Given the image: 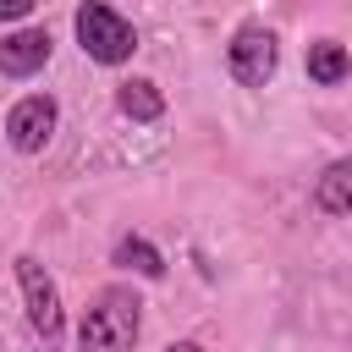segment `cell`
<instances>
[{"label": "cell", "mask_w": 352, "mask_h": 352, "mask_svg": "<svg viewBox=\"0 0 352 352\" xmlns=\"http://www.w3.org/2000/svg\"><path fill=\"white\" fill-rule=\"evenodd\" d=\"M143 330V297L132 286H104L77 324V352H132Z\"/></svg>", "instance_id": "6da1fadb"}, {"label": "cell", "mask_w": 352, "mask_h": 352, "mask_svg": "<svg viewBox=\"0 0 352 352\" xmlns=\"http://www.w3.org/2000/svg\"><path fill=\"white\" fill-rule=\"evenodd\" d=\"M72 28H77L82 55L99 60V66H121V60H132V50H138L132 22H126L116 6H104V0H82L77 16H72Z\"/></svg>", "instance_id": "7a4b0ae2"}, {"label": "cell", "mask_w": 352, "mask_h": 352, "mask_svg": "<svg viewBox=\"0 0 352 352\" xmlns=\"http://www.w3.org/2000/svg\"><path fill=\"white\" fill-rule=\"evenodd\" d=\"M16 286H22V302H28V324H33V336H38L44 346H60V336H66V314H60L55 275H50L33 253H22V258H16Z\"/></svg>", "instance_id": "3957f363"}, {"label": "cell", "mask_w": 352, "mask_h": 352, "mask_svg": "<svg viewBox=\"0 0 352 352\" xmlns=\"http://www.w3.org/2000/svg\"><path fill=\"white\" fill-rule=\"evenodd\" d=\"M226 66H231V77H236L242 88H264V82L275 77V66H280L275 33H270L264 22H242V28L231 33V44H226Z\"/></svg>", "instance_id": "277c9868"}, {"label": "cell", "mask_w": 352, "mask_h": 352, "mask_svg": "<svg viewBox=\"0 0 352 352\" xmlns=\"http://www.w3.org/2000/svg\"><path fill=\"white\" fill-rule=\"evenodd\" d=\"M55 121H60V104H55L50 94H28V99H16L11 116H6V143H11L16 154H38V148L55 138Z\"/></svg>", "instance_id": "5b68a950"}, {"label": "cell", "mask_w": 352, "mask_h": 352, "mask_svg": "<svg viewBox=\"0 0 352 352\" xmlns=\"http://www.w3.org/2000/svg\"><path fill=\"white\" fill-rule=\"evenodd\" d=\"M50 50H55V38H50L44 28H16V33H6V38H0V77H33V72H44Z\"/></svg>", "instance_id": "8992f818"}, {"label": "cell", "mask_w": 352, "mask_h": 352, "mask_svg": "<svg viewBox=\"0 0 352 352\" xmlns=\"http://www.w3.org/2000/svg\"><path fill=\"white\" fill-rule=\"evenodd\" d=\"M314 209L319 214H352V154L330 160L314 182Z\"/></svg>", "instance_id": "52a82bcc"}, {"label": "cell", "mask_w": 352, "mask_h": 352, "mask_svg": "<svg viewBox=\"0 0 352 352\" xmlns=\"http://www.w3.org/2000/svg\"><path fill=\"white\" fill-rule=\"evenodd\" d=\"M346 72H352V50H346L341 38H314V44H308V77H314L319 88L346 82Z\"/></svg>", "instance_id": "ba28073f"}, {"label": "cell", "mask_w": 352, "mask_h": 352, "mask_svg": "<svg viewBox=\"0 0 352 352\" xmlns=\"http://www.w3.org/2000/svg\"><path fill=\"white\" fill-rule=\"evenodd\" d=\"M116 110H121L126 121H160V116H165V94H160V82H148V77H126V82L116 88Z\"/></svg>", "instance_id": "9c48e42d"}, {"label": "cell", "mask_w": 352, "mask_h": 352, "mask_svg": "<svg viewBox=\"0 0 352 352\" xmlns=\"http://www.w3.org/2000/svg\"><path fill=\"white\" fill-rule=\"evenodd\" d=\"M110 258L121 264V270H138L143 280H160L165 275V253L148 242V236H138V231H126V236H116V248H110Z\"/></svg>", "instance_id": "30bf717a"}, {"label": "cell", "mask_w": 352, "mask_h": 352, "mask_svg": "<svg viewBox=\"0 0 352 352\" xmlns=\"http://www.w3.org/2000/svg\"><path fill=\"white\" fill-rule=\"evenodd\" d=\"M33 6H38V0H0V22H22Z\"/></svg>", "instance_id": "8fae6325"}, {"label": "cell", "mask_w": 352, "mask_h": 352, "mask_svg": "<svg viewBox=\"0 0 352 352\" xmlns=\"http://www.w3.org/2000/svg\"><path fill=\"white\" fill-rule=\"evenodd\" d=\"M165 352H204V346H198V341H170Z\"/></svg>", "instance_id": "7c38bea8"}]
</instances>
